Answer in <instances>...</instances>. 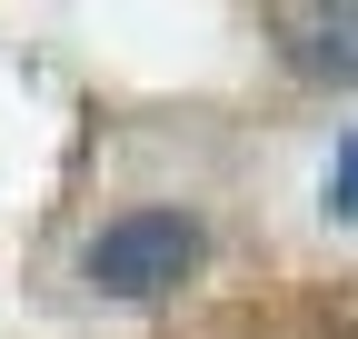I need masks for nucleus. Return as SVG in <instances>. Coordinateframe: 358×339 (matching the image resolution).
<instances>
[{
	"label": "nucleus",
	"mask_w": 358,
	"mask_h": 339,
	"mask_svg": "<svg viewBox=\"0 0 358 339\" xmlns=\"http://www.w3.org/2000/svg\"><path fill=\"white\" fill-rule=\"evenodd\" d=\"M268 30H279V60L299 80L358 90V0H289V11H268Z\"/></svg>",
	"instance_id": "nucleus-2"
},
{
	"label": "nucleus",
	"mask_w": 358,
	"mask_h": 339,
	"mask_svg": "<svg viewBox=\"0 0 358 339\" xmlns=\"http://www.w3.org/2000/svg\"><path fill=\"white\" fill-rule=\"evenodd\" d=\"M329 209H338V220H358V130H348V150L329 160Z\"/></svg>",
	"instance_id": "nucleus-3"
},
{
	"label": "nucleus",
	"mask_w": 358,
	"mask_h": 339,
	"mask_svg": "<svg viewBox=\"0 0 358 339\" xmlns=\"http://www.w3.org/2000/svg\"><path fill=\"white\" fill-rule=\"evenodd\" d=\"M90 289H110V300H159V289H179L199 270V220L189 209H129V220H110L100 240H90Z\"/></svg>",
	"instance_id": "nucleus-1"
}]
</instances>
